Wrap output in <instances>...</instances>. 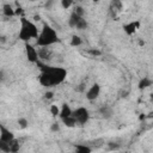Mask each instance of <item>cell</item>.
Segmentation results:
<instances>
[{
  "instance_id": "1",
  "label": "cell",
  "mask_w": 153,
  "mask_h": 153,
  "mask_svg": "<svg viewBox=\"0 0 153 153\" xmlns=\"http://www.w3.org/2000/svg\"><path fill=\"white\" fill-rule=\"evenodd\" d=\"M39 67V69L42 71L41 75H39V82L43 86H55L61 84L66 75H67V71L65 68L61 67H50V66H45L42 62L37 61L36 62Z\"/></svg>"
},
{
  "instance_id": "2",
  "label": "cell",
  "mask_w": 153,
  "mask_h": 153,
  "mask_svg": "<svg viewBox=\"0 0 153 153\" xmlns=\"http://www.w3.org/2000/svg\"><path fill=\"white\" fill-rule=\"evenodd\" d=\"M57 41H59V38H57L56 31L50 25H48L47 23L43 24V29H42L41 33L37 36V39H36L37 45L44 48V47H48V45H51V44L56 43Z\"/></svg>"
},
{
  "instance_id": "3",
  "label": "cell",
  "mask_w": 153,
  "mask_h": 153,
  "mask_svg": "<svg viewBox=\"0 0 153 153\" xmlns=\"http://www.w3.org/2000/svg\"><path fill=\"white\" fill-rule=\"evenodd\" d=\"M20 24H22V26H20V32H19V39L26 42L31 38H37L38 29L32 22L22 17L20 18Z\"/></svg>"
},
{
  "instance_id": "4",
  "label": "cell",
  "mask_w": 153,
  "mask_h": 153,
  "mask_svg": "<svg viewBox=\"0 0 153 153\" xmlns=\"http://www.w3.org/2000/svg\"><path fill=\"white\" fill-rule=\"evenodd\" d=\"M72 117L75 120L76 123H79V124H85V123L88 121L90 115H88L87 109H85V108H78L74 112H72Z\"/></svg>"
},
{
  "instance_id": "5",
  "label": "cell",
  "mask_w": 153,
  "mask_h": 153,
  "mask_svg": "<svg viewBox=\"0 0 153 153\" xmlns=\"http://www.w3.org/2000/svg\"><path fill=\"white\" fill-rule=\"evenodd\" d=\"M0 139L4 140V141L7 142V143H10L11 141L14 140L13 133H12L10 129H7L4 124H1V123H0Z\"/></svg>"
},
{
  "instance_id": "6",
  "label": "cell",
  "mask_w": 153,
  "mask_h": 153,
  "mask_svg": "<svg viewBox=\"0 0 153 153\" xmlns=\"http://www.w3.org/2000/svg\"><path fill=\"white\" fill-rule=\"evenodd\" d=\"M25 51H26V57H27L29 62H37L38 61V54L31 44L25 43Z\"/></svg>"
},
{
  "instance_id": "7",
  "label": "cell",
  "mask_w": 153,
  "mask_h": 153,
  "mask_svg": "<svg viewBox=\"0 0 153 153\" xmlns=\"http://www.w3.org/2000/svg\"><path fill=\"white\" fill-rule=\"evenodd\" d=\"M99 92H100V86L98 84H93L90 87V90L86 92V98L88 100H93L99 96Z\"/></svg>"
},
{
  "instance_id": "8",
  "label": "cell",
  "mask_w": 153,
  "mask_h": 153,
  "mask_svg": "<svg viewBox=\"0 0 153 153\" xmlns=\"http://www.w3.org/2000/svg\"><path fill=\"white\" fill-rule=\"evenodd\" d=\"M139 26H140V22L136 20V22H130V23L123 25V29H124L127 35H133L139 29Z\"/></svg>"
},
{
  "instance_id": "9",
  "label": "cell",
  "mask_w": 153,
  "mask_h": 153,
  "mask_svg": "<svg viewBox=\"0 0 153 153\" xmlns=\"http://www.w3.org/2000/svg\"><path fill=\"white\" fill-rule=\"evenodd\" d=\"M72 115V110H71V108H69V105L68 104H62V108H61V110H60V114H59V116L63 120V118H66V117H68V116H71Z\"/></svg>"
},
{
  "instance_id": "10",
  "label": "cell",
  "mask_w": 153,
  "mask_h": 153,
  "mask_svg": "<svg viewBox=\"0 0 153 153\" xmlns=\"http://www.w3.org/2000/svg\"><path fill=\"white\" fill-rule=\"evenodd\" d=\"M37 54H38V57H41L43 60H49L50 59V51L47 48H41Z\"/></svg>"
},
{
  "instance_id": "11",
  "label": "cell",
  "mask_w": 153,
  "mask_h": 153,
  "mask_svg": "<svg viewBox=\"0 0 153 153\" xmlns=\"http://www.w3.org/2000/svg\"><path fill=\"white\" fill-rule=\"evenodd\" d=\"M82 17H80V16H78V14H75L74 12L71 14V18H69V25L72 26V27H75V25L78 24V22L81 19Z\"/></svg>"
},
{
  "instance_id": "12",
  "label": "cell",
  "mask_w": 153,
  "mask_h": 153,
  "mask_svg": "<svg viewBox=\"0 0 153 153\" xmlns=\"http://www.w3.org/2000/svg\"><path fill=\"white\" fill-rule=\"evenodd\" d=\"M152 85V80L149 78H143L140 82H139V88L140 90H143V88H147Z\"/></svg>"
},
{
  "instance_id": "13",
  "label": "cell",
  "mask_w": 153,
  "mask_h": 153,
  "mask_svg": "<svg viewBox=\"0 0 153 153\" xmlns=\"http://www.w3.org/2000/svg\"><path fill=\"white\" fill-rule=\"evenodd\" d=\"M4 14L6 16V17H13L14 16V10L12 8V6L11 5H8V4H6V5H4Z\"/></svg>"
},
{
  "instance_id": "14",
  "label": "cell",
  "mask_w": 153,
  "mask_h": 153,
  "mask_svg": "<svg viewBox=\"0 0 153 153\" xmlns=\"http://www.w3.org/2000/svg\"><path fill=\"white\" fill-rule=\"evenodd\" d=\"M100 114L103 115V117H105V118H109V117H111V115H112V109L110 108V106H103L102 109H100Z\"/></svg>"
},
{
  "instance_id": "15",
  "label": "cell",
  "mask_w": 153,
  "mask_h": 153,
  "mask_svg": "<svg viewBox=\"0 0 153 153\" xmlns=\"http://www.w3.org/2000/svg\"><path fill=\"white\" fill-rule=\"evenodd\" d=\"M75 151L76 153H91V148L86 145H76Z\"/></svg>"
},
{
  "instance_id": "16",
  "label": "cell",
  "mask_w": 153,
  "mask_h": 153,
  "mask_svg": "<svg viewBox=\"0 0 153 153\" xmlns=\"http://www.w3.org/2000/svg\"><path fill=\"white\" fill-rule=\"evenodd\" d=\"M62 121H63V123H65L66 127H74V126L76 124V122H75V120L72 117V115L68 116V117H66V118H63Z\"/></svg>"
},
{
  "instance_id": "17",
  "label": "cell",
  "mask_w": 153,
  "mask_h": 153,
  "mask_svg": "<svg viewBox=\"0 0 153 153\" xmlns=\"http://www.w3.org/2000/svg\"><path fill=\"white\" fill-rule=\"evenodd\" d=\"M18 151H19V143H18V141H16V140L11 141L10 142V152L11 153H18Z\"/></svg>"
},
{
  "instance_id": "18",
  "label": "cell",
  "mask_w": 153,
  "mask_h": 153,
  "mask_svg": "<svg viewBox=\"0 0 153 153\" xmlns=\"http://www.w3.org/2000/svg\"><path fill=\"white\" fill-rule=\"evenodd\" d=\"M80 44H81V38H80L79 36L74 35V36L72 37V39H71V45H72V47H78V45H80Z\"/></svg>"
},
{
  "instance_id": "19",
  "label": "cell",
  "mask_w": 153,
  "mask_h": 153,
  "mask_svg": "<svg viewBox=\"0 0 153 153\" xmlns=\"http://www.w3.org/2000/svg\"><path fill=\"white\" fill-rule=\"evenodd\" d=\"M0 151L6 152V153H8V152H10V143L5 142V141H4V140H1V139H0Z\"/></svg>"
},
{
  "instance_id": "20",
  "label": "cell",
  "mask_w": 153,
  "mask_h": 153,
  "mask_svg": "<svg viewBox=\"0 0 153 153\" xmlns=\"http://www.w3.org/2000/svg\"><path fill=\"white\" fill-rule=\"evenodd\" d=\"M75 27L79 29V30H84V29H86V27H87V23H86V20H85L84 18H81V19L78 22V24L75 25Z\"/></svg>"
},
{
  "instance_id": "21",
  "label": "cell",
  "mask_w": 153,
  "mask_h": 153,
  "mask_svg": "<svg viewBox=\"0 0 153 153\" xmlns=\"http://www.w3.org/2000/svg\"><path fill=\"white\" fill-rule=\"evenodd\" d=\"M50 112L53 116H57L60 114V109L57 108V105H51L50 106Z\"/></svg>"
},
{
  "instance_id": "22",
  "label": "cell",
  "mask_w": 153,
  "mask_h": 153,
  "mask_svg": "<svg viewBox=\"0 0 153 153\" xmlns=\"http://www.w3.org/2000/svg\"><path fill=\"white\" fill-rule=\"evenodd\" d=\"M18 124H19L22 128H26V127H27V121H26V118H19V120H18Z\"/></svg>"
},
{
  "instance_id": "23",
  "label": "cell",
  "mask_w": 153,
  "mask_h": 153,
  "mask_svg": "<svg viewBox=\"0 0 153 153\" xmlns=\"http://www.w3.org/2000/svg\"><path fill=\"white\" fill-rule=\"evenodd\" d=\"M87 53L91 54V55H93V56H99L102 54L100 50H97V49H90V50H87Z\"/></svg>"
},
{
  "instance_id": "24",
  "label": "cell",
  "mask_w": 153,
  "mask_h": 153,
  "mask_svg": "<svg viewBox=\"0 0 153 153\" xmlns=\"http://www.w3.org/2000/svg\"><path fill=\"white\" fill-rule=\"evenodd\" d=\"M61 5H62L63 8H68V7L72 5V1H71V0H62V1H61Z\"/></svg>"
},
{
  "instance_id": "25",
  "label": "cell",
  "mask_w": 153,
  "mask_h": 153,
  "mask_svg": "<svg viewBox=\"0 0 153 153\" xmlns=\"http://www.w3.org/2000/svg\"><path fill=\"white\" fill-rule=\"evenodd\" d=\"M74 13H75V14H78V16H80V17H82L84 11H82V8H81L80 6H76V7L74 8Z\"/></svg>"
},
{
  "instance_id": "26",
  "label": "cell",
  "mask_w": 153,
  "mask_h": 153,
  "mask_svg": "<svg viewBox=\"0 0 153 153\" xmlns=\"http://www.w3.org/2000/svg\"><path fill=\"white\" fill-rule=\"evenodd\" d=\"M51 130H53V131H59V130H60V126H59L57 122H54V123L51 124Z\"/></svg>"
},
{
  "instance_id": "27",
  "label": "cell",
  "mask_w": 153,
  "mask_h": 153,
  "mask_svg": "<svg viewBox=\"0 0 153 153\" xmlns=\"http://www.w3.org/2000/svg\"><path fill=\"white\" fill-rule=\"evenodd\" d=\"M109 147H110V149H117V148L120 147V145L114 143V142H110V143H109Z\"/></svg>"
},
{
  "instance_id": "28",
  "label": "cell",
  "mask_w": 153,
  "mask_h": 153,
  "mask_svg": "<svg viewBox=\"0 0 153 153\" xmlns=\"http://www.w3.org/2000/svg\"><path fill=\"white\" fill-rule=\"evenodd\" d=\"M14 14H18V16L20 14V16H22V14H23V8H22V7L19 6V7H18V8H17V10L14 11Z\"/></svg>"
},
{
  "instance_id": "29",
  "label": "cell",
  "mask_w": 153,
  "mask_h": 153,
  "mask_svg": "<svg viewBox=\"0 0 153 153\" xmlns=\"http://www.w3.org/2000/svg\"><path fill=\"white\" fill-rule=\"evenodd\" d=\"M44 96H45L47 99H50V98H53V92H47Z\"/></svg>"
},
{
  "instance_id": "30",
  "label": "cell",
  "mask_w": 153,
  "mask_h": 153,
  "mask_svg": "<svg viewBox=\"0 0 153 153\" xmlns=\"http://www.w3.org/2000/svg\"><path fill=\"white\" fill-rule=\"evenodd\" d=\"M2 79H4V73H2L1 71H0V81H1Z\"/></svg>"
},
{
  "instance_id": "31",
  "label": "cell",
  "mask_w": 153,
  "mask_h": 153,
  "mask_svg": "<svg viewBox=\"0 0 153 153\" xmlns=\"http://www.w3.org/2000/svg\"><path fill=\"white\" fill-rule=\"evenodd\" d=\"M39 18H41L39 16H35V19H36V20H39Z\"/></svg>"
}]
</instances>
